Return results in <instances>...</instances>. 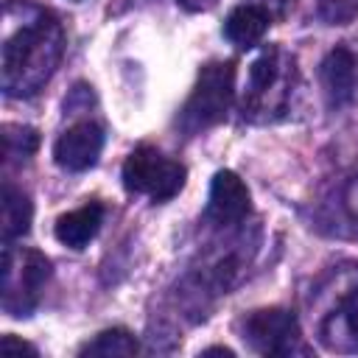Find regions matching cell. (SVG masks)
I'll return each instance as SVG.
<instances>
[{
  "mask_svg": "<svg viewBox=\"0 0 358 358\" xmlns=\"http://www.w3.org/2000/svg\"><path fill=\"white\" fill-rule=\"evenodd\" d=\"M182 8H187V11H207V8H213L218 0H176Z\"/></svg>",
  "mask_w": 358,
  "mask_h": 358,
  "instance_id": "cell-21",
  "label": "cell"
},
{
  "mask_svg": "<svg viewBox=\"0 0 358 358\" xmlns=\"http://www.w3.org/2000/svg\"><path fill=\"white\" fill-rule=\"evenodd\" d=\"M34 204L31 199L14 187L11 182L3 185V241H17L31 229Z\"/></svg>",
  "mask_w": 358,
  "mask_h": 358,
  "instance_id": "cell-14",
  "label": "cell"
},
{
  "mask_svg": "<svg viewBox=\"0 0 358 358\" xmlns=\"http://www.w3.org/2000/svg\"><path fill=\"white\" fill-rule=\"evenodd\" d=\"M64 56V28L42 6L8 3L0 48V87L8 98L36 95Z\"/></svg>",
  "mask_w": 358,
  "mask_h": 358,
  "instance_id": "cell-1",
  "label": "cell"
},
{
  "mask_svg": "<svg viewBox=\"0 0 358 358\" xmlns=\"http://www.w3.org/2000/svg\"><path fill=\"white\" fill-rule=\"evenodd\" d=\"M319 76L330 106H344L355 92V56L347 48H333L324 56Z\"/></svg>",
  "mask_w": 358,
  "mask_h": 358,
  "instance_id": "cell-11",
  "label": "cell"
},
{
  "mask_svg": "<svg viewBox=\"0 0 358 358\" xmlns=\"http://www.w3.org/2000/svg\"><path fill=\"white\" fill-rule=\"evenodd\" d=\"M39 145V134L31 126H17V123H6L3 126V154L6 159H28Z\"/></svg>",
  "mask_w": 358,
  "mask_h": 358,
  "instance_id": "cell-16",
  "label": "cell"
},
{
  "mask_svg": "<svg viewBox=\"0 0 358 358\" xmlns=\"http://www.w3.org/2000/svg\"><path fill=\"white\" fill-rule=\"evenodd\" d=\"M268 25H271V17L260 6L243 3V6H238V8L229 11V17L224 22V36L232 45H238V48L246 50V48H255L266 36Z\"/></svg>",
  "mask_w": 358,
  "mask_h": 358,
  "instance_id": "cell-13",
  "label": "cell"
},
{
  "mask_svg": "<svg viewBox=\"0 0 358 358\" xmlns=\"http://www.w3.org/2000/svg\"><path fill=\"white\" fill-rule=\"evenodd\" d=\"M296 87V62L280 48L268 45L249 64L246 87L241 98V115L249 123H274L288 112Z\"/></svg>",
  "mask_w": 358,
  "mask_h": 358,
  "instance_id": "cell-2",
  "label": "cell"
},
{
  "mask_svg": "<svg viewBox=\"0 0 358 358\" xmlns=\"http://www.w3.org/2000/svg\"><path fill=\"white\" fill-rule=\"evenodd\" d=\"M185 165L165 157L154 145H137L123 162V185L129 193L148 196L151 201H168L185 187Z\"/></svg>",
  "mask_w": 358,
  "mask_h": 358,
  "instance_id": "cell-6",
  "label": "cell"
},
{
  "mask_svg": "<svg viewBox=\"0 0 358 358\" xmlns=\"http://www.w3.org/2000/svg\"><path fill=\"white\" fill-rule=\"evenodd\" d=\"M341 207H344L347 218L358 227V173L350 176V179L344 182V190H341Z\"/></svg>",
  "mask_w": 358,
  "mask_h": 358,
  "instance_id": "cell-18",
  "label": "cell"
},
{
  "mask_svg": "<svg viewBox=\"0 0 358 358\" xmlns=\"http://www.w3.org/2000/svg\"><path fill=\"white\" fill-rule=\"evenodd\" d=\"M232 95H235V64L232 62L204 64L199 70V78L185 106L179 109V117H176L179 129L193 137L199 131L218 126L232 106Z\"/></svg>",
  "mask_w": 358,
  "mask_h": 358,
  "instance_id": "cell-4",
  "label": "cell"
},
{
  "mask_svg": "<svg viewBox=\"0 0 358 358\" xmlns=\"http://www.w3.org/2000/svg\"><path fill=\"white\" fill-rule=\"evenodd\" d=\"M243 341L268 358L310 355V347L302 338L299 322L285 308H260L243 319Z\"/></svg>",
  "mask_w": 358,
  "mask_h": 358,
  "instance_id": "cell-7",
  "label": "cell"
},
{
  "mask_svg": "<svg viewBox=\"0 0 358 358\" xmlns=\"http://www.w3.org/2000/svg\"><path fill=\"white\" fill-rule=\"evenodd\" d=\"M0 352H6V355H11V352H34L36 355V347L34 344H28V341H20V338H14V336H3V341H0Z\"/></svg>",
  "mask_w": 358,
  "mask_h": 358,
  "instance_id": "cell-20",
  "label": "cell"
},
{
  "mask_svg": "<svg viewBox=\"0 0 358 358\" xmlns=\"http://www.w3.org/2000/svg\"><path fill=\"white\" fill-rule=\"evenodd\" d=\"M140 344L137 338L123 330V327H112V330H103L98 333L92 341H87L78 352L81 355H137Z\"/></svg>",
  "mask_w": 358,
  "mask_h": 358,
  "instance_id": "cell-15",
  "label": "cell"
},
{
  "mask_svg": "<svg viewBox=\"0 0 358 358\" xmlns=\"http://www.w3.org/2000/svg\"><path fill=\"white\" fill-rule=\"evenodd\" d=\"M316 338L330 352H358V266L341 268L316 294Z\"/></svg>",
  "mask_w": 358,
  "mask_h": 358,
  "instance_id": "cell-3",
  "label": "cell"
},
{
  "mask_svg": "<svg viewBox=\"0 0 358 358\" xmlns=\"http://www.w3.org/2000/svg\"><path fill=\"white\" fill-rule=\"evenodd\" d=\"M103 151V131L92 120L73 123L53 145V159L64 171H87L98 162Z\"/></svg>",
  "mask_w": 358,
  "mask_h": 358,
  "instance_id": "cell-10",
  "label": "cell"
},
{
  "mask_svg": "<svg viewBox=\"0 0 358 358\" xmlns=\"http://www.w3.org/2000/svg\"><path fill=\"white\" fill-rule=\"evenodd\" d=\"M291 3H294V0H252V6H260L271 20H282V17L288 14Z\"/></svg>",
  "mask_w": 358,
  "mask_h": 358,
  "instance_id": "cell-19",
  "label": "cell"
},
{
  "mask_svg": "<svg viewBox=\"0 0 358 358\" xmlns=\"http://www.w3.org/2000/svg\"><path fill=\"white\" fill-rule=\"evenodd\" d=\"M50 277V263L36 249L14 246L3 241V310L8 316H31L39 305L42 288Z\"/></svg>",
  "mask_w": 358,
  "mask_h": 358,
  "instance_id": "cell-5",
  "label": "cell"
},
{
  "mask_svg": "<svg viewBox=\"0 0 358 358\" xmlns=\"http://www.w3.org/2000/svg\"><path fill=\"white\" fill-rule=\"evenodd\" d=\"M243 246H246L243 235H235L229 243H215V249L204 252L201 266L193 268L199 288H207L210 294H229L249 268L252 249L246 252Z\"/></svg>",
  "mask_w": 358,
  "mask_h": 358,
  "instance_id": "cell-8",
  "label": "cell"
},
{
  "mask_svg": "<svg viewBox=\"0 0 358 358\" xmlns=\"http://www.w3.org/2000/svg\"><path fill=\"white\" fill-rule=\"evenodd\" d=\"M252 199H249V187L243 185V179L235 171H218L210 182V199H207V218L227 229L241 224L249 215Z\"/></svg>",
  "mask_w": 358,
  "mask_h": 358,
  "instance_id": "cell-9",
  "label": "cell"
},
{
  "mask_svg": "<svg viewBox=\"0 0 358 358\" xmlns=\"http://www.w3.org/2000/svg\"><path fill=\"white\" fill-rule=\"evenodd\" d=\"M103 224V207L98 201H90L78 210H70L64 215H59L56 227H53V235L59 243L70 246V249H84L101 229Z\"/></svg>",
  "mask_w": 358,
  "mask_h": 358,
  "instance_id": "cell-12",
  "label": "cell"
},
{
  "mask_svg": "<svg viewBox=\"0 0 358 358\" xmlns=\"http://www.w3.org/2000/svg\"><path fill=\"white\" fill-rule=\"evenodd\" d=\"M316 14L327 25H347L358 14V0H316Z\"/></svg>",
  "mask_w": 358,
  "mask_h": 358,
  "instance_id": "cell-17",
  "label": "cell"
}]
</instances>
